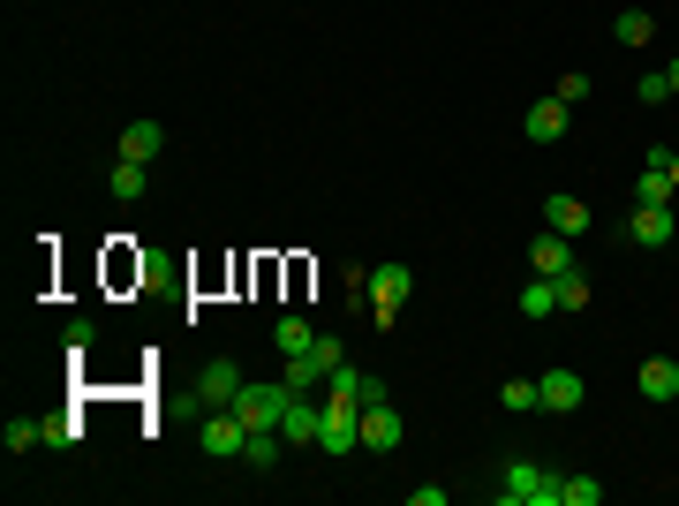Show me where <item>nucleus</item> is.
I'll use <instances>...</instances> for the list:
<instances>
[{"mask_svg": "<svg viewBox=\"0 0 679 506\" xmlns=\"http://www.w3.org/2000/svg\"><path fill=\"white\" fill-rule=\"evenodd\" d=\"M491 499L499 506H558L566 499V476L544 462H506L499 468V484H491Z\"/></svg>", "mask_w": 679, "mask_h": 506, "instance_id": "obj_1", "label": "nucleus"}, {"mask_svg": "<svg viewBox=\"0 0 679 506\" xmlns=\"http://www.w3.org/2000/svg\"><path fill=\"white\" fill-rule=\"evenodd\" d=\"M288 401H295V385L288 379H242V393H234V416L250 423V431H280V416H288Z\"/></svg>", "mask_w": 679, "mask_h": 506, "instance_id": "obj_2", "label": "nucleus"}, {"mask_svg": "<svg viewBox=\"0 0 679 506\" xmlns=\"http://www.w3.org/2000/svg\"><path fill=\"white\" fill-rule=\"evenodd\" d=\"M408 296H416V272H408V265H378V272H370V288H363V310L378 318V333L393 326V318H400V302H408Z\"/></svg>", "mask_w": 679, "mask_h": 506, "instance_id": "obj_3", "label": "nucleus"}, {"mask_svg": "<svg viewBox=\"0 0 679 506\" xmlns=\"http://www.w3.org/2000/svg\"><path fill=\"white\" fill-rule=\"evenodd\" d=\"M363 446V409L355 401H340V393H325V423H317V454H355Z\"/></svg>", "mask_w": 679, "mask_h": 506, "instance_id": "obj_4", "label": "nucleus"}, {"mask_svg": "<svg viewBox=\"0 0 679 506\" xmlns=\"http://www.w3.org/2000/svg\"><path fill=\"white\" fill-rule=\"evenodd\" d=\"M197 446H205L212 462H242V446H250V423L234 416V409H212V416L197 423Z\"/></svg>", "mask_w": 679, "mask_h": 506, "instance_id": "obj_5", "label": "nucleus"}, {"mask_svg": "<svg viewBox=\"0 0 679 506\" xmlns=\"http://www.w3.org/2000/svg\"><path fill=\"white\" fill-rule=\"evenodd\" d=\"M627 235H635L641 250H665V242H679V211H672V205H635Z\"/></svg>", "mask_w": 679, "mask_h": 506, "instance_id": "obj_6", "label": "nucleus"}, {"mask_svg": "<svg viewBox=\"0 0 679 506\" xmlns=\"http://www.w3.org/2000/svg\"><path fill=\"white\" fill-rule=\"evenodd\" d=\"M317 423H325V401L295 393V401H288V416H280V438H288V446H317Z\"/></svg>", "mask_w": 679, "mask_h": 506, "instance_id": "obj_7", "label": "nucleus"}, {"mask_svg": "<svg viewBox=\"0 0 679 506\" xmlns=\"http://www.w3.org/2000/svg\"><path fill=\"white\" fill-rule=\"evenodd\" d=\"M325 393H340V401H355V409H378V401H385V379H370V371H355V363H340L333 379H325Z\"/></svg>", "mask_w": 679, "mask_h": 506, "instance_id": "obj_8", "label": "nucleus"}, {"mask_svg": "<svg viewBox=\"0 0 679 506\" xmlns=\"http://www.w3.org/2000/svg\"><path fill=\"white\" fill-rule=\"evenodd\" d=\"M536 393H544V409H552V416H574V409L589 401V385L574 379V371H544V379H536Z\"/></svg>", "mask_w": 679, "mask_h": 506, "instance_id": "obj_9", "label": "nucleus"}, {"mask_svg": "<svg viewBox=\"0 0 679 506\" xmlns=\"http://www.w3.org/2000/svg\"><path fill=\"white\" fill-rule=\"evenodd\" d=\"M400 438H408V423L393 416V401H378V409H363V446H370V454H393Z\"/></svg>", "mask_w": 679, "mask_h": 506, "instance_id": "obj_10", "label": "nucleus"}, {"mask_svg": "<svg viewBox=\"0 0 679 506\" xmlns=\"http://www.w3.org/2000/svg\"><path fill=\"white\" fill-rule=\"evenodd\" d=\"M521 128H529V144H558V136H566V99H536V106H529V114H521Z\"/></svg>", "mask_w": 679, "mask_h": 506, "instance_id": "obj_11", "label": "nucleus"}, {"mask_svg": "<svg viewBox=\"0 0 679 506\" xmlns=\"http://www.w3.org/2000/svg\"><path fill=\"white\" fill-rule=\"evenodd\" d=\"M197 393H205V409H234L242 371H234V363H205V371H197Z\"/></svg>", "mask_w": 679, "mask_h": 506, "instance_id": "obj_12", "label": "nucleus"}, {"mask_svg": "<svg viewBox=\"0 0 679 506\" xmlns=\"http://www.w3.org/2000/svg\"><path fill=\"white\" fill-rule=\"evenodd\" d=\"M679 182H672V159H641V182H635V205H672Z\"/></svg>", "mask_w": 679, "mask_h": 506, "instance_id": "obj_13", "label": "nucleus"}, {"mask_svg": "<svg viewBox=\"0 0 679 506\" xmlns=\"http://www.w3.org/2000/svg\"><path fill=\"white\" fill-rule=\"evenodd\" d=\"M589 219L596 211L582 205V197H544V227H552V235H589Z\"/></svg>", "mask_w": 679, "mask_h": 506, "instance_id": "obj_14", "label": "nucleus"}, {"mask_svg": "<svg viewBox=\"0 0 679 506\" xmlns=\"http://www.w3.org/2000/svg\"><path fill=\"white\" fill-rule=\"evenodd\" d=\"M159 152H167V128L159 122H128L122 128V159H144V167H152Z\"/></svg>", "mask_w": 679, "mask_h": 506, "instance_id": "obj_15", "label": "nucleus"}, {"mask_svg": "<svg viewBox=\"0 0 679 506\" xmlns=\"http://www.w3.org/2000/svg\"><path fill=\"white\" fill-rule=\"evenodd\" d=\"M641 401H679V363L672 355H649V363H641Z\"/></svg>", "mask_w": 679, "mask_h": 506, "instance_id": "obj_16", "label": "nucleus"}, {"mask_svg": "<svg viewBox=\"0 0 679 506\" xmlns=\"http://www.w3.org/2000/svg\"><path fill=\"white\" fill-rule=\"evenodd\" d=\"M529 265H536L544 280H558V272H574V235H544V242L529 250Z\"/></svg>", "mask_w": 679, "mask_h": 506, "instance_id": "obj_17", "label": "nucleus"}, {"mask_svg": "<svg viewBox=\"0 0 679 506\" xmlns=\"http://www.w3.org/2000/svg\"><path fill=\"white\" fill-rule=\"evenodd\" d=\"M310 340H317V326H310V318H295V310H288L280 326H272V348H280V355H302Z\"/></svg>", "mask_w": 679, "mask_h": 506, "instance_id": "obj_18", "label": "nucleus"}, {"mask_svg": "<svg viewBox=\"0 0 679 506\" xmlns=\"http://www.w3.org/2000/svg\"><path fill=\"white\" fill-rule=\"evenodd\" d=\"M612 31H619V45H649V39H657V16H649V8H619Z\"/></svg>", "mask_w": 679, "mask_h": 506, "instance_id": "obj_19", "label": "nucleus"}, {"mask_svg": "<svg viewBox=\"0 0 679 506\" xmlns=\"http://www.w3.org/2000/svg\"><path fill=\"white\" fill-rule=\"evenodd\" d=\"M499 401H506V416H536V409H544L536 379H506V385H499Z\"/></svg>", "mask_w": 679, "mask_h": 506, "instance_id": "obj_20", "label": "nucleus"}, {"mask_svg": "<svg viewBox=\"0 0 679 506\" xmlns=\"http://www.w3.org/2000/svg\"><path fill=\"white\" fill-rule=\"evenodd\" d=\"M280 454H288L280 431H250V446H242V462H250V468H280Z\"/></svg>", "mask_w": 679, "mask_h": 506, "instance_id": "obj_21", "label": "nucleus"}, {"mask_svg": "<svg viewBox=\"0 0 679 506\" xmlns=\"http://www.w3.org/2000/svg\"><path fill=\"white\" fill-rule=\"evenodd\" d=\"M106 189H114L122 205H136V197H144V159H114V174H106Z\"/></svg>", "mask_w": 679, "mask_h": 506, "instance_id": "obj_22", "label": "nucleus"}, {"mask_svg": "<svg viewBox=\"0 0 679 506\" xmlns=\"http://www.w3.org/2000/svg\"><path fill=\"white\" fill-rule=\"evenodd\" d=\"M521 310H529V318H552V310H558V280H544V272H536V280L521 288Z\"/></svg>", "mask_w": 679, "mask_h": 506, "instance_id": "obj_23", "label": "nucleus"}, {"mask_svg": "<svg viewBox=\"0 0 679 506\" xmlns=\"http://www.w3.org/2000/svg\"><path fill=\"white\" fill-rule=\"evenodd\" d=\"M310 363H317V371L333 379L340 363H347V340H340V333H317V340H310Z\"/></svg>", "mask_w": 679, "mask_h": 506, "instance_id": "obj_24", "label": "nucleus"}, {"mask_svg": "<svg viewBox=\"0 0 679 506\" xmlns=\"http://www.w3.org/2000/svg\"><path fill=\"white\" fill-rule=\"evenodd\" d=\"M280 379L295 385V393H317V385H325V371H317V363H310V348H302V355H288V371H280Z\"/></svg>", "mask_w": 679, "mask_h": 506, "instance_id": "obj_25", "label": "nucleus"}, {"mask_svg": "<svg viewBox=\"0 0 679 506\" xmlns=\"http://www.w3.org/2000/svg\"><path fill=\"white\" fill-rule=\"evenodd\" d=\"M558 310H589V272H558Z\"/></svg>", "mask_w": 679, "mask_h": 506, "instance_id": "obj_26", "label": "nucleus"}, {"mask_svg": "<svg viewBox=\"0 0 679 506\" xmlns=\"http://www.w3.org/2000/svg\"><path fill=\"white\" fill-rule=\"evenodd\" d=\"M558 506H604V484L596 476H566V499Z\"/></svg>", "mask_w": 679, "mask_h": 506, "instance_id": "obj_27", "label": "nucleus"}, {"mask_svg": "<svg viewBox=\"0 0 679 506\" xmlns=\"http://www.w3.org/2000/svg\"><path fill=\"white\" fill-rule=\"evenodd\" d=\"M635 99H641V106H665V99H672V84H665V69H649V76L635 84Z\"/></svg>", "mask_w": 679, "mask_h": 506, "instance_id": "obj_28", "label": "nucleus"}, {"mask_svg": "<svg viewBox=\"0 0 679 506\" xmlns=\"http://www.w3.org/2000/svg\"><path fill=\"white\" fill-rule=\"evenodd\" d=\"M45 431L39 423H8V431H0V446H8V454H23V446H39Z\"/></svg>", "mask_w": 679, "mask_h": 506, "instance_id": "obj_29", "label": "nucleus"}, {"mask_svg": "<svg viewBox=\"0 0 679 506\" xmlns=\"http://www.w3.org/2000/svg\"><path fill=\"white\" fill-rule=\"evenodd\" d=\"M91 340H98V326H91V318H76V326H69V355H91Z\"/></svg>", "mask_w": 679, "mask_h": 506, "instance_id": "obj_30", "label": "nucleus"}, {"mask_svg": "<svg viewBox=\"0 0 679 506\" xmlns=\"http://www.w3.org/2000/svg\"><path fill=\"white\" fill-rule=\"evenodd\" d=\"M39 431H45V446H76V423H69V416H53V423H39Z\"/></svg>", "mask_w": 679, "mask_h": 506, "instance_id": "obj_31", "label": "nucleus"}, {"mask_svg": "<svg viewBox=\"0 0 679 506\" xmlns=\"http://www.w3.org/2000/svg\"><path fill=\"white\" fill-rule=\"evenodd\" d=\"M558 99H566V106H574V99H589V76H582V69H566V76H558Z\"/></svg>", "mask_w": 679, "mask_h": 506, "instance_id": "obj_32", "label": "nucleus"}, {"mask_svg": "<svg viewBox=\"0 0 679 506\" xmlns=\"http://www.w3.org/2000/svg\"><path fill=\"white\" fill-rule=\"evenodd\" d=\"M665 84H672V91H679V61H672V69H665Z\"/></svg>", "mask_w": 679, "mask_h": 506, "instance_id": "obj_33", "label": "nucleus"}, {"mask_svg": "<svg viewBox=\"0 0 679 506\" xmlns=\"http://www.w3.org/2000/svg\"><path fill=\"white\" fill-rule=\"evenodd\" d=\"M672 182H679V152H672Z\"/></svg>", "mask_w": 679, "mask_h": 506, "instance_id": "obj_34", "label": "nucleus"}]
</instances>
